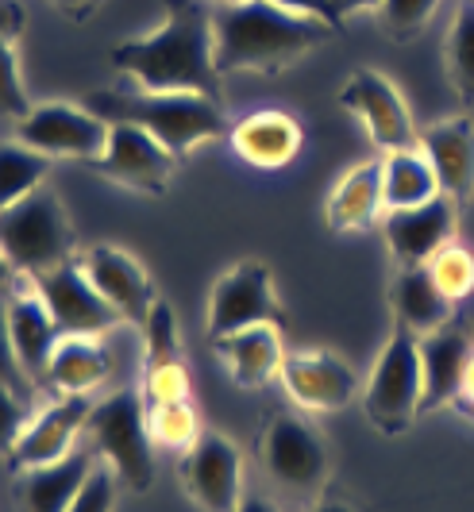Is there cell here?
<instances>
[{
  "mask_svg": "<svg viewBox=\"0 0 474 512\" xmlns=\"http://www.w3.org/2000/svg\"><path fill=\"white\" fill-rule=\"evenodd\" d=\"M270 4H278V8H286V12H297V16L324 20V24H332L336 31H343V20H340V12H336L332 0H270Z\"/></svg>",
  "mask_w": 474,
  "mask_h": 512,
  "instance_id": "f35d334b",
  "label": "cell"
},
{
  "mask_svg": "<svg viewBox=\"0 0 474 512\" xmlns=\"http://www.w3.org/2000/svg\"><path fill=\"white\" fill-rule=\"evenodd\" d=\"M27 420H31V401L20 397L12 385L0 382V455L8 459L16 439L24 436Z\"/></svg>",
  "mask_w": 474,
  "mask_h": 512,
  "instance_id": "8d00e7d4",
  "label": "cell"
},
{
  "mask_svg": "<svg viewBox=\"0 0 474 512\" xmlns=\"http://www.w3.org/2000/svg\"><path fill=\"white\" fill-rule=\"evenodd\" d=\"M444 70L459 101L474 108V0H459L444 39Z\"/></svg>",
  "mask_w": 474,
  "mask_h": 512,
  "instance_id": "f1b7e54d",
  "label": "cell"
},
{
  "mask_svg": "<svg viewBox=\"0 0 474 512\" xmlns=\"http://www.w3.org/2000/svg\"><path fill=\"white\" fill-rule=\"evenodd\" d=\"M428 274H432V282L440 285V293L448 297L451 305H459L474 293V251L451 239L444 251L432 255Z\"/></svg>",
  "mask_w": 474,
  "mask_h": 512,
  "instance_id": "4dcf8cb0",
  "label": "cell"
},
{
  "mask_svg": "<svg viewBox=\"0 0 474 512\" xmlns=\"http://www.w3.org/2000/svg\"><path fill=\"white\" fill-rule=\"evenodd\" d=\"M182 482L205 512H232L243 497V455L228 436L201 432L182 455Z\"/></svg>",
  "mask_w": 474,
  "mask_h": 512,
  "instance_id": "5bb4252c",
  "label": "cell"
},
{
  "mask_svg": "<svg viewBox=\"0 0 474 512\" xmlns=\"http://www.w3.org/2000/svg\"><path fill=\"white\" fill-rule=\"evenodd\" d=\"M143 335H147V362L143 366H155V362H178L182 355V339H178V320L166 301H155L147 324H143Z\"/></svg>",
  "mask_w": 474,
  "mask_h": 512,
  "instance_id": "836d02e7",
  "label": "cell"
},
{
  "mask_svg": "<svg viewBox=\"0 0 474 512\" xmlns=\"http://www.w3.org/2000/svg\"><path fill=\"white\" fill-rule=\"evenodd\" d=\"M85 432L93 436V447L105 459L108 470L116 474V482H124L132 493L155 486V439L147 428L143 393L124 389V393H112L105 401H97L89 412Z\"/></svg>",
  "mask_w": 474,
  "mask_h": 512,
  "instance_id": "5b68a950",
  "label": "cell"
},
{
  "mask_svg": "<svg viewBox=\"0 0 474 512\" xmlns=\"http://www.w3.org/2000/svg\"><path fill=\"white\" fill-rule=\"evenodd\" d=\"M147 428L158 447L185 455L201 439V416L193 409V401H162V405H147Z\"/></svg>",
  "mask_w": 474,
  "mask_h": 512,
  "instance_id": "f546056e",
  "label": "cell"
},
{
  "mask_svg": "<svg viewBox=\"0 0 474 512\" xmlns=\"http://www.w3.org/2000/svg\"><path fill=\"white\" fill-rule=\"evenodd\" d=\"M143 401L147 405L189 401V366H185V359L143 366Z\"/></svg>",
  "mask_w": 474,
  "mask_h": 512,
  "instance_id": "e575fe53",
  "label": "cell"
},
{
  "mask_svg": "<svg viewBox=\"0 0 474 512\" xmlns=\"http://www.w3.org/2000/svg\"><path fill=\"white\" fill-rule=\"evenodd\" d=\"M336 27L270 0L212 4V58L224 74H278L320 51Z\"/></svg>",
  "mask_w": 474,
  "mask_h": 512,
  "instance_id": "7a4b0ae2",
  "label": "cell"
},
{
  "mask_svg": "<svg viewBox=\"0 0 474 512\" xmlns=\"http://www.w3.org/2000/svg\"><path fill=\"white\" fill-rule=\"evenodd\" d=\"M174 154L158 143L151 131L124 124V120H108V143L89 166L101 178L116 181L132 193H147V197H162L174 178Z\"/></svg>",
  "mask_w": 474,
  "mask_h": 512,
  "instance_id": "30bf717a",
  "label": "cell"
},
{
  "mask_svg": "<svg viewBox=\"0 0 474 512\" xmlns=\"http://www.w3.org/2000/svg\"><path fill=\"white\" fill-rule=\"evenodd\" d=\"M421 335H413L405 324L390 328V339L382 347V355L374 362L367 389H363V409L367 420L382 436H405L413 428V420L421 416Z\"/></svg>",
  "mask_w": 474,
  "mask_h": 512,
  "instance_id": "8992f818",
  "label": "cell"
},
{
  "mask_svg": "<svg viewBox=\"0 0 474 512\" xmlns=\"http://www.w3.org/2000/svg\"><path fill=\"white\" fill-rule=\"evenodd\" d=\"M251 324H278L286 328V308L274 293V274L259 258H243L228 274H220L209 293L205 332L209 339L243 332Z\"/></svg>",
  "mask_w": 474,
  "mask_h": 512,
  "instance_id": "52a82bcc",
  "label": "cell"
},
{
  "mask_svg": "<svg viewBox=\"0 0 474 512\" xmlns=\"http://www.w3.org/2000/svg\"><path fill=\"white\" fill-rule=\"evenodd\" d=\"M108 62L143 93H205L220 97L212 58V8L205 0H166V16L151 35L124 39Z\"/></svg>",
  "mask_w": 474,
  "mask_h": 512,
  "instance_id": "6da1fadb",
  "label": "cell"
},
{
  "mask_svg": "<svg viewBox=\"0 0 474 512\" xmlns=\"http://www.w3.org/2000/svg\"><path fill=\"white\" fill-rule=\"evenodd\" d=\"M382 193H386V212L394 208H417L440 197V178L428 162V154L417 147L390 151L382 158Z\"/></svg>",
  "mask_w": 474,
  "mask_h": 512,
  "instance_id": "4316f807",
  "label": "cell"
},
{
  "mask_svg": "<svg viewBox=\"0 0 474 512\" xmlns=\"http://www.w3.org/2000/svg\"><path fill=\"white\" fill-rule=\"evenodd\" d=\"M266 474L290 493H316L328 478V443L297 412H282L263 432Z\"/></svg>",
  "mask_w": 474,
  "mask_h": 512,
  "instance_id": "8fae6325",
  "label": "cell"
},
{
  "mask_svg": "<svg viewBox=\"0 0 474 512\" xmlns=\"http://www.w3.org/2000/svg\"><path fill=\"white\" fill-rule=\"evenodd\" d=\"M313 512H355V505L343 501V497H320L313 505Z\"/></svg>",
  "mask_w": 474,
  "mask_h": 512,
  "instance_id": "ee69618b",
  "label": "cell"
},
{
  "mask_svg": "<svg viewBox=\"0 0 474 512\" xmlns=\"http://www.w3.org/2000/svg\"><path fill=\"white\" fill-rule=\"evenodd\" d=\"M31 285L43 297V305L51 308L54 324L62 335H105L116 324H124L120 312L101 297V289L89 282V274H85L78 258L54 266L47 274H35Z\"/></svg>",
  "mask_w": 474,
  "mask_h": 512,
  "instance_id": "7c38bea8",
  "label": "cell"
},
{
  "mask_svg": "<svg viewBox=\"0 0 474 512\" xmlns=\"http://www.w3.org/2000/svg\"><path fill=\"white\" fill-rule=\"evenodd\" d=\"M54 12H62V16H70V20H89L105 0H47Z\"/></svg>",
  "mask_w": 474,
  "mask_h": 512,
  "instance_id": "ab89813d",
  "label": "cell"
},
{
  "mask_svg": "<svg viewBox=\"0 0 474 512\" xmlns=\"http://www.w3.org/2000/svg\"><path fill=\"white\" fill-rule=\"evenodd\" d=\"M336 4V12H340V20L347 24L351 16H359V12H370V8H378V0H332Z\"/></svg>",
  "mask_w": 474,
  "mask_h": 512,
  "instance_id": "60d3db41",
  "label": "cell"
},
{
  "mask_svg": "<svg viewBox=\"0 0 474 512\" xmlns=\"http://www.w3.org/2000/svg\"><path fill=\"white\" fill-rule=\"evenodd\" d=\"M455 412H459L463 420H471V424H474V405H455Z\"/></svg>",
  "mask_w": 474,
  "mask_h": 512,
  "instance_id": "bcb514c9",
  "label": "cell"
},
{
  "mask_svg": "<svg viewBox=\"0 0 474 512\" xmlns=\"http://www.w3.org/2000/svg\"><path fill=\"white\" fill-rule=\"evenodd\" d=\"M0 382L12 385L20 397L27 401H35V389L39 385L27 378V370L20 366V355H16V347H12V332H8V301H4V293H0Z\"/></svg>",
  "mask_w": 474,
  "mask_h": 512,
  "instance_id": "d590c367",
  "label": "cell"
},
{
  "mask_svg": "<svg viewBox=\"0 0 474 512\" xmlns=\"http://www.w3.org/2000/svg\"><path fill=\"white\" fill-rule=\"evenodd\" d=\"M51 174V158L31 151L20 139H4L0 143V212L16 201H24L27 193H35Z\"/></svg>",
  "mask_w": 474,
  "mask_h": 512,
  "instance_id": "83f0119b",
  "label": "cell"
},
{
  "mask_svg": "<svg viewBox=\"0 0 474 512\" xmlns=\"http://www.w3.org/2000/svg\"><path fill=\"white\" fill-rule=\"evenodd\" d=\"M382 216H386V193H382V162L378 158L351 166L324 201V220H328V231H336V235L370 231Z\"/></svg>",
  "mask_w": 474,
  "mask_h": 512,
  "instance_id": "603a6c76",
  "label": "cell"
},
{
  "mask_svg": "<svg viewBox=\"0 0 474 512\" xmlns=\"http://www.w3.org/2000/svg\"><path fill=\"white\" fill-rule=\"evenodd\" d=\"M212 4H232V0H212Z\"/></svg>",
  "mask_w": 474,
  "mask_h": 512,
  "instance_id": "7dc6e473",
  "label": "cell"
},
{
  "mask_svg": "<svg viewBox=\"0 0 474 512\" xmlns=\"http://www.w3.org/2000/svg\"><path fill=\"white\" fill-rule=\"evenodd\" d=\"M112 505H116V474L108 466H97L70 512H112Z\"/></svg>",
  "mask_w": 474,
  "mask_h": 512,
  "instance_id": "74e56055",
  "label": "cell"
},
{
  "mask_svg": "<svg viewBox=\"0 0 474 512\" xmlns=\"http://www.w3.org/2000/svg\"><path fill=\"white\" fill-rule=\"evenodd\" d=\"M8 301V332H12V347L20 355V366L27 370V378L39 385L47 374L51 351L58 347V324H54L51 308L43 305V297L35 293L31 278H16V285L4 293Z\"/></svg>",
  "mask_w": 474,
  "mask_h": 512,
  "instance_id": "d6986e66",
  "label": "cell"
},
{
  "mask_svg": "<svg viewBox=\"0 0 474 512\" xmlns=\"http://www.w3.org/2000/svg\"><path fill=\"white\" fill-rule=\"evenodd\" d=\"M216 355L224 359L232 382L239 389H263L278 378L282 359H286V328L278 324H251L243 332L212 339Z\"/></svg>",
  "mask_w": 474,
  "mask_h": 512,
  "instance_id": "7402d4cb",
  "label": "cell"
},
{
  "mask_svg": "<svg viewBox=\"0 0 474 512\" xmlns=\"http://www.w3.org/2000/svg\"><path fill=\"white\" fill-rule=\"evenodd\" d=\"M0 255L24 278L47 274L54 266L78 258L74 255V224L54 189L39 185L24 201L0 212Z\"/></svg>",
  "mask_w": 474,
  "mask_h": 512,
  "instance_id": "277c9868",
  "label": "cell"
},
{
  "mask_svg": "<svg viewBox=\"0 0 474 512\" xmlns=\"http://www.w3.org/2000/svg\"><path fill=\"white\" fill-rule=\"evenodd\" d=\"M440 0H378V24L394 43H413L421 31L432 24Z\"/></svg>",
  "mask_w": 474,
  "mask_h": 512,
  "instance_id": "1f68e13d",
  "label": "cell"
},
{
  "mask_svg": "<svg viewBox=\"0 0 474 512\" xmlns=\"http://www.w3.org/2000/svg\"><path fill=\"white\" fill-rule=\"evenodd\" d=\"M12 285H16V266L0 255V293H8Z\"/></svg>",
  "mask_w": 474,
  "mask_h": 512,
  "instance_id": "f6af8a7d",
  "label": "cell"
},
{
  "mask_svg": "<svg viewBox=\"0 0 474 512\" xmlns=\"http://www.w3.org/2000/svg\"><path fill=\"white\" fill-rule=\"evenodd\" d=\"M27 112H31V97H27L24 74H20V58L12 39L0 31V116L20 124Z\"/></svg>",
  "mask_w": 474,
  "mask_h": 512,
  "instance_id": "d6a6232c",
  "label": "cell"
},
{
  "mask_svg": "<svg viewBox=\"0 0 474 512\" xmlns=\"http://www.w3.org/2000/svg\"><path fill=\"white\" fill-rule=\"evenodd\" d=\"M390 308L397 324H405L413 335H428L455 320V305L432 282L428 266H397V278L390 285Z\"/></svg>",
  "mask_w": 474,
  "mask_h": 512,
  "instance_id": "484cf974",
  "label": "cell"
},
{
  "mask_svg": "<svg viewBox=\"0 0 474 512\" xmlns=\"http://www.w3.org/2000/svg\"><path fill=\"white\" fill-rule=\"evenodd\" d=\"M108 374H112V355L101 335H62L51 351L43 382L54 389V397H74V393L93 397V389L105 385Z\"/></svg>",
  "mask_w": 474,
  "mask_h": 512,
  "instance_id": "d4e9b609",
  "label": "cell"
},
{
  "mask_svg": "<svg viewBox=\"0 0 474 512\" xmlns=\"http://www.w3.org/2000/svg\"><path fill=\"white\" fill-rule=\"evenodd\" d=\"M232 512H278V509H274L266 497H259V493H243V497H239V505Z\"/></svg>",
  "mask_w": 474,
  "mask_h": 512,
  "instance_id": "7bdbcfd3",
  "label": "cell"
},
{
  "mask_svg": "<svg viewBox=\"0 0 474 512\" xmlns=\"http://www.w3.org/2000/svg\"><path fill=\"white\" fill-rule=\"evenodd\" d=\"M93 112L151 131L174 158H185L197 147L228 135L224 104L220 97L205 93H101L93 101Z\"/></svg>",
  "mask_w": 474,
  "mask_h": 512,
  "instance_id": "3957f363",
  "label": "cell"
},
{
  "mask_svg": "<svg viewBox=\"0 0 474 512\" xmlns=\"http://www.w3.org/2000/svg\"><path fill=\"white\" fill-rule=\"evenodd\" d=\"M89 412H93V397L85 393H74V397H54L43 412H35L27 420L24 436L16 439L12 447V470L24 474V470H35V466H47V462L66 459L74 451L78 436L89 424Z\"/></svg>",
  "mask_w": 474,
  "mask_h": 512,
  "instance_id": "2e32d148",
  "label": "cell"
},
{
  "mask_svg": "<svg viewBox=\"0 0 474 512\" xmlns=\"http://www.w3.org/2000/svg\"><path fill=\"white\" fill-rule=\"evenodd\" d=\"M278 382L290 401L305 412H340L359 397V374L336 351H286Z\"/></svg>",
  "mask_w": 474,
  "mask_h": 512,
  "instance_id": "4fadbf2b",
  "label": "cell"
},
{
  "mask_svg": "<svg viewBox=\"0 0 474 512\" xmlns=\"http://www.w3.org/2000/svg\"><path fill=\"white\" fill-rule=\"evenodd\" d=\"M421 151L428 154L440 193H448L459 208L474 201V120L471 116H448L440 124L421 131Z\"/></svg>",
  "mask_w": 474,
  "mask_h": 512,
  "instance_id": "44dd1931",
  "label": "cell"
},
{
  "mask_svg": "<svg viewBox=\"0 0 474 512\" xmlns=\"http://www.w3.org/2000/svg\"><path fill=\"white\" fill-rule=\"evenodd\" d=\"M455 405H474V351L471 359H467V370H463V389H459V397L451 401V409Z\"/></svg>",
  "mask_w": 474,
  "mask_h": 512,
  "instance_id": "b9f144b4",
  "label": "cell"
},
{
  "mask_svg": "<svg viewBox=\"0 0 474 512\" xmlns=\"http://www.w3.org/2000/svg\"><path fill=\"white\" fill-rule=\"evenodd\" d=\"M228 139H232L239 162H247L255 170H282L301 154L305 131H301V120L290 112L259 108V112L243 116L236 128L228 131Z\"/></svg>",
  "mask_w": 474,
  "mask_h": 512,
  "instance_id": "ffe728a7",
  "label": "cell"
},
{
  "mask_svg": "<svg viewBox=\"0 0 474 512\" xmlns=\"http://www.w3.org/2000/svg\"><path fill=\"white\" fill-rule=\"evenodd\" d=\"M78 262L85 266L89 282L101 289V297L120 312L124 324H135V328L147 324V316H151L158 297L155 282H151V274L143 270L139 258L120 251V247H112V243H101V247L85 251Z\"/></svg>",
  "mask_w": 474,
  "mask_h": 512,
  "instance_id": "e0dca14e",
  "label": "cell"
},
{
  "mask_svg": "<svg viewBox=\"0 0 474 512\" xmlns=\"http://www.w3.org/2000/svg\"><path fill=\"white\" fill-rule=\"evenodd\" d=\"M340 104L367 128L370 143L378 151H405L421 143V131L413 124V112L394 81L378 70H355L343 81Z\"/></svg>",
  "mask_w": 474,
  "mask_h": 512,
  "instance_id": "9c48e42d",
  "label": "cell"
},
{
  "mask_svg": "<svg viewBox=\"0 0 474 512\" xmlns=\"http://www.w3.org/2000/svg\"><path fill=\"white\" fill-rule=\"evenodd\" d=\"M459 228V205L448 193L432 197L428 205L394 208L382 216V235L397 266H428L436 251H444Z\"/></svg>",
  "mask_w": 474,
  "mask_h": 512,
  "instance_id": "9a60e30c",
  "label": "cell"
},
{
  "mask_svg": "<svg viewBox=\"0 0 474 512\" xmlns=\"http://www.w3.org/2000/svg\"><path fill=\"white\" fill-rule=\"evenodd\" d=\"M16 139L47 158L93 162L108 143V120L97 116L93 108L70 101L31 104V112L16 124Z\"/></svg>",
  "mask_w": 474,
  "mask_h": 512,
  "instance_id": "ba28073f",
  "label": "cell"
},
{
  "mask_svg": "<svg viewBox=\"0 0 474 512\" xmlns=\"http://www.w3.org/2000/svg\"><path fill=\"white\" fill-rule=\"evenodd\" d=\"M93 459L85 451H70L66 459L47 462V466H35L20 474V489H16V501L20 512H70L74 501L81 497L85 482L93 478Z\"/></svg>",
  "mask_w": 474,
  "mask_h": 512,
  "instance_id": "cb8c5ba5",
  "label": "cell"
},
{
  "mask_svg": "<svg viewBox=\"0 0 474 512\" xmlns=\"http://www.w3.org/2000/svg\"><path fill=\"white\" fill-rule=\"evenodd\" d=\"M417 347H421V382H424L421 416L424 412L451 409V401L463 389V370H467V359H471L474 351L471 324L448 320L444 328L421 335Z\"/></svg>",
  "mask_w": 474,
  "mask_h": 512,
  "instance_id": "ac0fdd59",
  "label": "cell"
}]
</instances>
